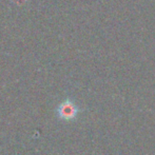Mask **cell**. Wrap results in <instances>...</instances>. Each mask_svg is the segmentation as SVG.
Wrapping results in <instances>:
<instances>
[{
	"label": "cell",
	"instance_id": "cell-1",
	"mask_svg": "<svg viewBox=\"0 0 155 155\" xmlns=\"http://www.w3.org/2000/svg\"><path fill=\"white\" fill-rule=\"evenodd\" d=\"M78 112L79 109L71 99H65L57 107L56 110L57 116L63 120H73L77 117Z\"/></svg>",
	"mask_w": 155,
	"mask_h": 155
}]
</instances>
